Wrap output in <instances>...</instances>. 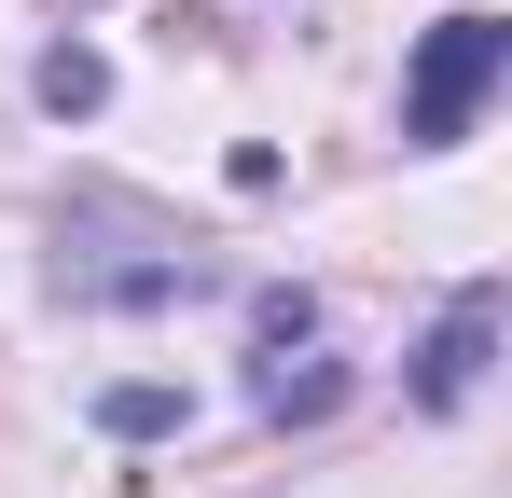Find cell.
Returning a JSON list of instances; mask_svg holds the SVG:
<instances>
[{
  "label": "cell",
  "mask_w": 512,
  "mask_h": 498,
  "mask_svg": "<svg viewBox=\"0 0 512 498\" xmlns=\"http://www.w3.org/2000/svg\"><path fill=\"white\" fill-rule=\"evenodd\" d=\"M499 70H512V14L457 0V14H443V28L416 42V70H402V139H416V153L471 139V111L499 97Z\"/></svg>",
  "instance_id": "6da1fadb"
},
{
  "label": "cell",
  "mask_w": 512,
  "mask_h": 498,
  "mask_svg": "<svg viewBox=\"0 0 512 498\" xmlns=\"http://www.w3.org/2000/svg\"><path fill=\"white\" fill-rule=\"evenodd\" d=\"M346 402V360L319 346V291H263L250 305V415L263 429H319Z\"/></svg>",
  "instance_id": "7a4b0ae2"
},
{
  "label": "cell",
  "mask_w": 512,
  "mask_h": 498,
  "mask_svg": "<svg viewBox=\"0 0 512 498\" xmlns=\"http://www.w3.org/2000/svg\"><path fill=\"white\" fill-rule=\"evenodd\" d=\"M485 360H499V277H471V291L429 319L416 374H402V402H416V415H457L471 388H485Z\"/></svg>",
  "instance_id": "3957f363"
},
{
  "label": "cell",
  "mask_w": 512,
  "mask_h": 498,
  "mask_svg": "<svg viewBox=\"0 0 512 498\" xmlns=\"http://www.w3.org/2000/svg\"><path fill=\"white\" fill-rule=\"evenodd\" d=\"M28 97H42L56 125H84V111H111V56H97V42H56V56L28 70Z\"/></svg>",
  "instance_id": "277c9868"
},
{
  "label": "cell",
  "mask_w": 512,
  "mask_h": 498,
  "mask_svg": "<svg viewBox=\"0 0 512 498\" xmlns=\"http://www.w3.org/2000/svg\"><path fill=\"white\" fill-rule=\"evenodd\" d=\"M97 429H111V443H167V429H180V388L125 374V388H97Z\"/></svg>",
  "instance_id": "5b68a950"
}]
</instances>
